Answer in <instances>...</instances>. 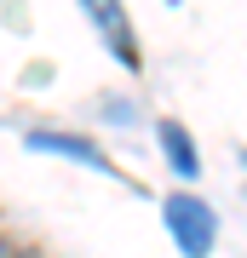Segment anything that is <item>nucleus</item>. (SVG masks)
<instances>
[{"instance_id":"4","label":"nucleus","mask_w":247,"mask_h":258,"mask_svg":"<svg viewBox=\"0 0 247 258\" xmlns=\"http://www.w3.org/2000/svg\"><path fill=\"white\" fill-rule=\"evenodd\" d=\"M161 149H167V161H173L184 178L202 172V161H195V144H190V132H184L178 120H161Z\"/></svg>"},{"instance_id":"2","label":"nucleus","mask_w":247,"mask_h":258,"mask_svg":"<svg viewBox=\"0 0 247 258\" xmlns=\"http://www.w3.org/2000/svg\"><path fill=\"white\" fill-rule=\"evenodd\" d=\"M81 6L92 12V23H98V35L110 40V52L121 57V69H144V52H138V35H132V23H127V6L121 0H81Z\"/></svg>"},{"instance_id":"3","label":"nucleus","mask_w":247,"mask_h":258,"mask_svg":"<svg viewBox=\"0 0 247 258\" xmlns=\"http://www.w3.org/2000/svg\"><path fill=\"white\" fill-rule=\"evenodd\" d=\"M29 144L35 149H58V155H69V161H86V166H98V172H110V161H104L98 144H86V138H69V132H29Z\"/></svg>"},{"instance_id":"5","label":"nucleus","mask_w":247,"mask_h":258,"mask_svg":"<svg viewBox=\"0 0 247 258\" xmlns=\"http://www.w3.org/2000/svg\"><path fill=\"white\" fill-rule=\"evenodd\" d=\"M0 258H35V252H23V247H12V241H0Z\"/></svg>"},{"instance_id":"1","label":"nucleus","mask_w":247,"mask_h":258,"mask_svg":"<svg viewBox=\"0 0 247 258\" xmlns=\"http://www.w3.org/2000/svg\"><path fill=\"white\" fill-rule=\"evenodd\" d=\"M161 218H167V230H173V241H178L184 258H207L213 252L219 218H213L207 201H195V195H167V201H161Z\"/></svg>"}]
</instances>
